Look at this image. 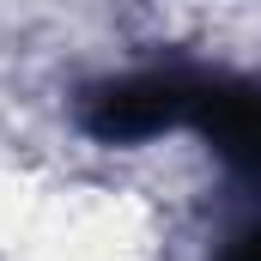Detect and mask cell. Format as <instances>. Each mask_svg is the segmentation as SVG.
Returning <instances> with one entry per match:
<instances>
[{
	"label": "cell",
	"mask_w": 261,
	"mask_h": 261,
	"mask_svg": "<svg viewBox=\"0 0 261 261\" xmlns=\"http://www.w3.org/2000/svg\"><path fill=\"white\" fill-rule=\"evenodd\" d=\"M195 91H200V73H189V67L122 73V79H103L79 97V128L103 146H140V140L189 128Z\"/></svg>",
	"instance_id": "6da1fadb"
},
{
	"label": "cell",
	"mask_w": 261,
	"mask_h": 261,
	"mask_svg": "<svg viewBox=\"0 0 261 261\" xmlns=\"http://www.w3.org/2000/svg\"><path fill=\"white\" fill-rule=\"evenodd\" d=\"M189 128L237 170L261 182V85L255 79H231V73H200L195 116Z\"/></svg>",
	"instance_id": "7a4b0ae2"
},
{
	"label": "cell",
	"mask_w": 261,
	"mask_h": 261,
	"mask_svg": "<svg viewBox=\"0 0 261 261\" xmlns=\"http://www.w3.org/2000/svg\"><path fill=\"white\" fill-rule=\"evenodd\" d=\"M219 261H261V225H255V231H243V237H231Z\"/></svg>",
	"instance_id": "3957f363"
}]
</instances>
